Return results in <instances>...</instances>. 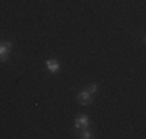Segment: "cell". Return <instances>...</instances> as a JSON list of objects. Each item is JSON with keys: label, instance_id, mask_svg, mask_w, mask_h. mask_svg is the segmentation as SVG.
I'll use <instances>...</instances> for the list:
<instances>
[{"label": "cell", "instance_id": "cell-3", "mask_svg": "<svg viewBox=\"0 0 146 139\" xmlns=\"http://www.w3.org/2000/svg\"><path fill=\"white\" fill-rule=\"evenodd\" d=\"M87 125H89V117L87 116H79L75 122V128H81V127L87 128Z\"/></svg>", "mask_w": 146, "mask_h": 139}, {"label": "cell", "instance_id": "cell-5", "mask_svg": "<svg viewBox=\"0 0 146 139\" xmlns=\"http://www.w3.org/2000/svg\"><path fill=\"white\" fill-rule=\"evenodd\" d=\"M96 87H98V85H95V83H92V85L89 87V90H87V91L90 93V94H92V93H95V91H96Z\"/></svg>", "mask_w": 146, "mask_h": 139}, {"label": "cell", "instance_id": "cell-2", "mask_svg": "<svg viewBox=\"0 0 146 139\" xmlns=\"http://www.w3.org/2000/svg\"><path fill=\"white\" fill-rule=\"evenodd\" d=\"M78 102L81 104V105H89V104H92V94L86 90V91L79 93L78 94Z\"/></svg>", "mask_w": 146, "mask_h": 139}, {"label": "cell", "instance_id": "cell-1", "mask_svg": "<svg viewBox=\"0 0 146 139\" xmlns=\"http://www.w3.org/2000/svg\"><path fill=\"white\" fill-rule=\"evenodd\" d=\"M11 42H0V62H5L11 54Z\"/></svg>", "mask_w": 146, "mask_h": 139}, {"label": "cell", "instance_id": "cell-6", "mask_svg": "<svg viewBox=\"0 0 146 139\" xmlns=\"http://www.w3.org/2000/svg\"><path fill=\"white\" fill-rule=\"evenodd\" d=\"M81 138H92V134H90L89 130H84V131L81 133Z\"/></svg>", "mask_w": 146, "mask_h": 139}, {"label": "cell", "instance_id": "cell-4", "mask_svg": "<svg viewBox=\"0 0 146 139\" xmlns=\"http://www.w3.org/2000/svg\"><path fill=\"white\" fill-rule=\"evenodd\" d=\"M47 67H48V70H50L51 73H56L59 70V64L54 60V59H50V60H47Z\"/></svg>", "mask_w": 146, "mask_h": 139}]
</instances>
